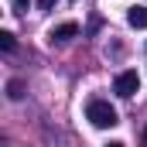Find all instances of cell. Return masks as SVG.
Masks as SVG:
<instances>
[{"mask_svg":"<svg viewBox=\"0 0 147 147\" xmlns=\"http://www.w3.org/2000/svg\"><path fill=\"white\" fill-rule=\"evenodd\" d=\"M113 92L116 96H123V99H130V96H137L140 92V75L134 72V69H127V72H120L113 79Z\"/></svg>","mask_w":147,"mask_h":147,"instance_id":"cell-2","label":"cell"},{"mask_svg":"<svg viewBox=\"0 0 147 147\" xmlns=\"http://www.w3.org/2000/svg\"><path fill=\"white\" fill-rule=\"evenodd\" d=\"M0 48L10 55V51H17V38L10 34V31H0Z\"/></svg>","mask_w":147,"mask_h":147,"instance_id":"cell-6","label":"cell"},{"mask_svg":"<svg viewBox=\"0 0 147 147\" xmlns=\"http://www.w3.org/2000/svg\"><path fill=\"white\" fill-rule=\"evenodd\" d=\"M55 3H58V0H38V7H41V10H51Z\"/></svg>","mask_w":147,"mask_h":147,"instance_id":"cell-7","label":"cell"},{"mask_svg":"<svg viewBox=\"0 0 147 147\" xmlns=\"http://www.w3.org/2000/svg\"><path fill=\"white\" fill-rule=\"evenodd\" d=\"M7 96H10V99H24V82H21V79H10V82H7Z\"/></svg>","mask_w":147,"mask_h":147,"instance_id":"cell-5","label":"cell"},{"mask_svg":"<svg viewBox=\"0 0 147 147\" xmlns=\"http://www.w3.org/2000/svg\"><path fill=\"white\" fill-rule=\"evenodd\" d=\"M127 24L137 28V31H144L147 28V7H130L127 10Z\"/></svg>","mask_w":147,"mask_h":147,"instance_id":"cell-4","label":"cell"},{"mask_svg":"<svg viewBox=\"0 0 147 147\" xmlns=\"http://www.w3.org/2000/svg\"><path fill=\"white\" fill-rule=\"evenodd\" d=\"M79 34V24L75 21H65V24H58V28H51V41H58V45H65V41H72V38Z\"/></svg>","mask_w":147,"mask_h":147,"instance_id":"cell-3","label":"cell"},{"mask_svg":"<svg viewBox=\"0 0 147 147\" xmlns=\"http://www.w3.org/2000/svg\"><path fill=\"white\" fill-rule=\"evenodd\" d=\"M86 120H89L96 130H110V127H116V123H120L116 110H113L106 99H92V103L86 106Z\"/></svg>","mask_w":147,"mask_h":147,"instance_id":"cell-1","label":"cell"},{"mask_svg":"<svg viewBox=\"0 0 147 147\" xmlns=\"http://www.w3.org/2000/svg\"><path fill=\"white\" fill-rule=\"evenodd\" d=\"M144 147H147V134H144Z\"/></svg>","mask_w":147,"mask_h":147,"instance_id":"cell-10","label":"cell"},{"mask_svg":"<svg viewBox=\"0 0 147 147\" xmlns=\"http://www.w3.org/2000/svg\"><path fill=\"white\" fill-rule=\"evenodd\" d=\"M17 3V10H28V0H14Z\"/></svg>","mask_w":147,"mask_h":147,"instance_id":"cell-8","label":"cell"},{"mask_svg":"<svg viewBox=\"0 0 147 147\" xmlns=\"http://www.w3.org/2000/svg\"><path fill=\"white\" fill-rule=\"evenodd\" d=\"M106 147H123V144H120V140H113V144H106Z\"/></svg>","mask_w":147,"mask_h":147,"instance_id":"cell-9","label":"cell"}]
</instances>
